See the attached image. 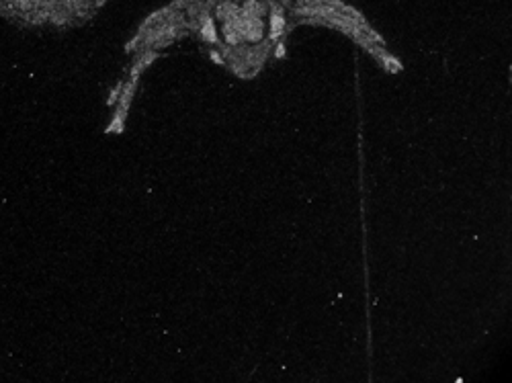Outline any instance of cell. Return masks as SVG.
Segmentation results:
<instances>
[{"instance_id":"1","label":"cell","mask_w":512,"mask_h":383,"mask_svg":"<svg viewBox=\"0 0 512 383\" xmlns=\"http://www.w3.org/2000/svg\"><path fill=\"white\" fill-rule=\"evenodd\" d=\"M105 0H0V17L19 27L78 25L91 19Z\"/></svg>"}]
</instances>
